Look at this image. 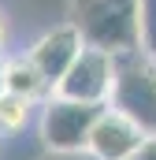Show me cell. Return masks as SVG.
Here are the masks:
<instances>
[{
    "label": "cell",
    "mask_w": 156,
    "mask_h": 160,
    "mask_svg": "<svg viewBox=\"0 0 156 160\" xmlns=\"http://www.w3.org/2000/svg\"><path fill=\"white\" fill-rule=\"evenodd\" d=\"M100 112H104V104H85V101H71V97L52 93L45 101V112H41V138H45V145L52 153H78V149H85Z\"/></svg>",
    "instance_id": "obj_3"
},
{
    "label": "cell",
    "mask_w": 156,
    "mask_h": 160,
    "mask_svg": "<svg viewBox=\"0 0 156 160\" xmlns=\"http://www.w3.org/2000/svg\"><path fill=\"white\" fill-rule=\"evenodd\" d=\"M130 160H156V134H149V138H145V145H141Z\"/></svg>",
    "instance_id": "obj_11"
},
{
    "label": "cell",
    "mask_w": 156,
    "mask_h": 160,
    "mask_svg": "<svg viewBox=\"0 0 156 160\" xmlns=\"http://www.w3.org/2000/svg\"><path fill=\"white\" fill-rule=\"evenodd\" d=\"M41 160H97L89 149H78V153H52L48 149V157H41Z\"/></svg>",
    "instance_id": "obj_10"
},
{
    "label": "cell",
    "mask_w": 156,
    "mask_h": 160,
    "mask_svg": "<svg viewBox=\"0 0 156 160\" xmlns=\"http://www.w3.org/2000/svg\"><path fill=\"white\" fill-rule=\"evenodd\" d=\"M4 45H7V26H4V19H0V52H4Z\"/></svg>",
    "instance_id": "obj_12"
},
{
    "label": "cell",
    "mask_w": 156,
    "mask_h": 160,
    "mask_svg": "<svg viewBox=\"0 0 156 160\" xmlns=\"http://www.w3.org/2000/svg\"><path fill=\"white\" fill-rule=\"evenodd\" d=\"M112 86H115V56L85 45L78 52V60L67 67V75L56 82L52 93L71 97V101H85V104H108Z\"/></svg>",
    "instance_id": "obj_4"
},
{
    "label": "cell",
    "mask_w": 156,
    "mask_h": 160,
    "mask_svg": "<svg viewBox=\"0 0 156 160\" xmlns=\"http://www.w3.org/2000/svg\"><path fill=\"white\" fill-rule=\"evenodd\" d=\"M0 93H7V82H4V63H0Z\"/></svg>",
    "instance_id": "obj_13"
},
{
    "label": "cell",
    "mask_w": 156,
    "mask_h": 160,
    "mask_svg": "<svg viewBox=\"0 0 156 160\" xmlns=\"http://www.w3.org/2000/svg\"><path fill=\"white\" fill-rule=\"evenodd\" d=\"M156 60V0H141V45Z\"/></svg>",
    "instance_id": "obj_9"
},
{
    "label": "cell",
    "mask_w": 156,
    "mask_h": 160,
    "mask_svg": "<svg viewBox=\"0 0 156 160\" xmlns=\"http://www.w3.org/2000/svg\"><path fill=\"white\" fill-rule=\"evenodd\" d=\"M30 104L34 101H26V97H19V93H0V130H22L26 119H30Z\"/></svg>",
    "instance_id": "obj_8"
},
{
    "label": "cell",
    "mask_w": 156,
    "mask_h": 160,
    "mask_svg": "<svg viewBox=\"0 0 156 160\" xmlns=\"http://www.w3.org/2000/svg\"><path fill=\"white\" fill-rule=\"evenodd\" d=\"M108 104L126 112L145 134H156V60L145 48L115 56V86Z\"/></svg>",
    "instance_id": "obj_2"
},
{
    "label": "cell",
    "mask_w": 156,
    "mask_h": 160,
    "mask_svg": "<svg viewBox=\"0 0 156 160\" xmlns=\"http://www.w3.org/2000/svg\"><path fill=\"white\" fill-rule=\"evenodd\" d=\"M145 130L130 119L126 112H119L112 104H104V112L93 123V134H89V153L97 160H130L141 145H145Z\"/></svg>",
    "instance_id": "obj_5"
},
{
    "label": "cell",
    "mask_w": 156,
    "mask_h": 160,
    "mask_svg": "<svg viewBox=\"0 0 156 160\" xmlns=\"http://www.w3.org/2000/svg\"><path fill=\"white\" fill-rule=\"evenodd\" d=\"M4 82H7V93H19V97H26V101H37V97H45V93L52 89V82L37 71V63H34L30 56L7 60V63H4Z\"/></svg>",
    "instance_id": "obj_7"
},
{
    "label": "cell",
    "mask_w": 156,
    "mask_h": 160,
    "mask_svg": "<svg viewBox=\"0 0 156 160\" xmlns=\"http://www.w3.org/2000/svg\"><path fill=\"white\" fill-rule=\"evenodd\" d=\"M85 45L104 52H130L141 45V0H71V19Z\"/></svg>",
    "instance_id": "obj_1"
},
{
    "label": "cell",
    "mask_w": 156,
    "mask_h": 160,
    "mask_svg": "<svg viewBox=\"0 0 156 160\" xmlns=\"http://www.w3.org/2000/svg\"><path fill=\"white\" fill-rule=\"evenodd\" d=\"M82 48H85V38L78 34V26L75 22H63V26H52L48 34H41L26 56L37 63V71L52 82V89H56V82L67 75V67L78 60Z\"/></svg>",
    "instance_id": "obj_6"
}]
</instances>
